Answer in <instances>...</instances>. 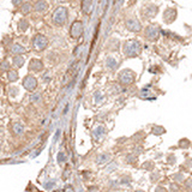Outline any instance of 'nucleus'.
Wrapping results in <instances>:
<instances>
[{
  "instance_id": "obj_8",
  "label": "nucleus",
  "mask_w": 192,
  "mask_h": 192,
  "mask_svg": "<svg viewBox=\"0 0 192 192\" xmlns=\"http://www.w3.org/2000/svg\"><path fill=\"white\" fill-rule=\"evenodd\" d=\"M175 17H177V11L174 9H168L163 13V19L166 23H172L174 19H175Z\"/></svg>"
},
{
  "instance_id": "obj_5",
  "label": "nucleus",
  "mask_w": 192,
  "mask_h": 192,
  "mask_svg": "<svg viewBox=\"0 0 192 192\" xmlns=\"http://www.w3.org/2000/svg\"><path fill=\"white\" fill-rule=\"evenodd\" d=\"M71 36L73 37V39H78V37H81L82 36V34H83V24H82V22H79V21H76L72 25H71Z\"/></svg>"
},
{
  "instance_id": "obj_23",
  "label": "nucleus",
  "mask_w": 192,
  "mask_h": 192,
  "mask_svg": "<svg viewBox=\"0 0 192 192\" xmlns=\"http://www.w3.org/2000/svg\"><path fill=\"white\" fill-rule=\"evenodd\" d=\"M21 1H22V0H12V3H13V5H16V6H18V5L21 4Z\"/></svg>"
},
{
  "instance_id": "obj_22",
  "label": "nucleus",
  "mask_w": 192,
  "mask_h": 192,
  "mask_svg": "<svg viewBox=\"0 0 192 192\" xmlns=\"http://www.w3.org/2000/svg\"><path fill=\"white\" fill-rule=\"evenodd\" d=\"M64 160H65V156H64V154H61V152H60V154H59V156H58V161H59V162H61V161H64Z\"/></svg>"
},
{
  "instance_id": "obj_9",
  "label": "nucleus",
  "mask_w": 192,
  "mask_h": 192,
  "mask_svg": "<svg viewBox=\"0 0 192 192\" xmlns=\"http://www.w3.org/2000/svg\"><path fill=\"white\" fill-rule=\"evenodd\" d=\"M126 27L131 31H139L141 30V24L137 19H127L126 21Z\"/></svg>"
},
{
  "instance_id": "obj_12",
  "label": "nucleus",
  "mask_w": 192,
  "mask_h": 192,
  "mask_svg": "<svg viewBox=\"0 0 192 192\" xmlns=\"http://www.w3.org/2000/svg\"><path fill=\"white\" fill-rule=\"evenodd\" d=\"M93 9V0H83L82 3V10L84 13H90Z\"/></svg>"
},
{
  "instance_id": "obj_16",
  "label": "nucleus",
  "mask_w": 192,
  "mask_h": 192,
  "mask_svg": "<svg viewBox=\"0 0 192 192\" xmlns=\"http://www.w3.org/2000/svg\"><path fill=\"white\" fill-rule=\"evenodd\" d=\"M13 63H14V65H16L17 67H21V66H23V64H24V58H23V57H19V55H16L14 59H13Z\"/></svg>"
},
{
  "instance_id": "obj_21",
  "label": "nucleus",
  "mask_w": 192,
  "mask_h": 192,
  "mask_svg": "<svg viewBox=\"0 0 192 192\" xmlns=\"http://www.w3.org/2000/svg\"><path fill=\"white\" fill-rule=\"evenodd\" d=\"M152 132L155 133V134H161V133H163L165 132V129H162V127H159V126H155L154 129H152Z\"/></svg>"
},
{
  "instance_id": "obj_11",
  "label": "nucleus",
  "mask_w": 192,
  "mask_h": 192,
  "mask_svg": "<svg viewBox=\"0 0 192 192\" xmlns=\"http://www.w3.org/2000/svg\"><path fill=\"white\" fill-rule=\"evenodd\" d=\"M34 9H35V11H37V12H45L48 9V4L46 1H43V0H39V1L35 4Z\"/></svg>"
},
{
  "instance_id": "obj_15",
  "label": "nucleus",
  "mask_w": 192,
  "mask_h": 192,
  "mask_svg": "<svg viewBox=\"0 0 192 192\" xmlns=\"http://www.w3.org/2000/svg\"><path fill=\"white\" fill-rule=\"evenodd\" d=\"M106 65H107V67H108V68L113 70V68H115V67L118 66V61H116L114 58H108V59H107Z\"/></svg>"
},
{
  "instance_id": "obj_1",
  "label": "nucleus",
  "mask_w": 192,
  "mask_h": 192,
  "mask_svg": "<svg viewBox=\"0 0 192 192\" xmlns=\"http://www.w3.org/2000/svg\"><path fill=\"white\" fill-rule=\"evenodd\" d=\"M141 49H142V46L138 40H130V41L125 42V45H124V53L127 57L138 55L141 53Z\"/></svg>"
},
{
  "instance_id": "obj_18",
  "label": "nucleus",
  "mask_w": 192,
  "mask_h": 192,
  "mask_svg": "<svg viewBox=\"0 0 192 192\" xmlns=\"http://www.w3.org/2000/svg\"><path fill=\"white\" fill-rule=\"evenodd\" d=\"M18 28H19V30L24 31V30L28 28V22H27V21H24V19H22V21L19 22V24H18Z\"/></svg>"
},
{
  "instance_id": "obj_20",
  "label": "nucleus",
  "mask_w": 192,
  "mask_h": 192,
  "mask_svg": "<svg viewBox=\"0 0 192 192\" xmlns=\"http://www.w3.org/2000/svg\"><path fill=\"white\" fill-rule=\"evenodd\" d=\"M94 134H95V137H101L102 134H104V129H103L102 126L97 127V130L94 132Z\"/></svg>"
},
{
  "instance_id": "obj_3",
  "label": "nucleus",
  "mask_w": 192,
  "mask_h": 192,
  "mask_svg": "<svg viewBox=\"0 0 192 192\" xmlns=\"http://www.w3.org/2000/svg\"><path fill=\"white\" fill-rule=\"evenodd\" d=\"M32 46H34V48L36 50H43L48 46V40H47V37L43 36V35L39 34V35H36V36L34 37Z\"/></svg>"
},
{
  "instance_id": "obj_4",
  "label": "nucleus",
  "mask_w": 192,
  "mask_h": 192,
  "mask_svg": "<svg viewBox=\"0 0 192 192\" xmlns=\"http://www.w3.org/2000/svg\"><path fill=\"white\" fill-rule=\"evenodd\" d=\"M119 78H120V82L124 83V84H131L134 78H136V75L133 71L131 70H124V71H121V73L119 75Z\"/></svg>"
},
{
  "instance_id": "obj_19",
  "label": "nucleus",
  "mask_w": 192,
  "mask_h": 192,
  "mask_svg": "<svg viewBox=\"0 0 192 192\" xmlns=\"http://www.w3.org/2000/svg\"><path fill=\"white\" fill-rule=\"evenodd\" d=\"M30 10H31V5H30L29 3H25V4L22 6V12H23V13H28V12H30Z\"/></svg>"
},
{
  "instance_id": "obj_6",
  "label": "nucleus",
  "mask_w": 192,
  "mask_h": 192,
  "mask_svg": "<svg viewBox=\"0 0 192 192\" xmlns=\"http://www.w3.org/2000/svg\"><path fill=\"white\" fill-rule=\"evenodd\" d=\"M23 85H24V88L29 91H34L35 89H36V85H37V81L35 77L32 76H27L25 79L23 81Z\"/></svg>"
},
{
  "instance_id": "obj_14",
  "label": "nucleus",
  "mask_w": 192,
  "mask_h": 192,
  "mask_svg": "<svg viewBox=\"0 0 192 192\" xmlns=\"http://www.w3.org/2000/svg\"><path fill=\"white\" fill-rule=\"evenodd\" d=\"M12 130H13L14 134H17V136H21V134L23 133V131H24L23 126H22V125H19V124H14V125L12 126Z\"/></svg>"
},
{
  "instance_id": "obj_7",
  "label": "nucleus",
  "mask_w": 192,
  "mask_h": 192,
  "mask_svg": "<svg viewBox=\"0 0 192 192\" xmlns=\"http://www.w3.org/2000/svg\"><path fill=\"white\" fill-rule=\"evenodd\" d=\"M145 36L150 41L157 40V37H159V29L156 27H149L147 29V31H145Z\"/></svg>"
},
{
  "instance_id": "obj_24",
  "label": "nucleus",
  "mask_w": 192,
  "mask_h": 192,
  "mask_svg": "<svg viewBox=\"0 0 192 192\" xmlns=\"http://www.w3.org/2000/svg\"><path fill=\"white\" fill-rule=\"evenodd\" d=\"M7 67H9V64L6 61H4L3 63V70H7Z\"/></svg>"
},
{
  "instance_id": "obj_17",
  "label": "nucleus",
  "mask_w": 192,
  "mask_h": 192,
  "mask_svg": "<svg viewBox=\"0 0 192 192\" xmlns=\"http://www.w3.org/2000/svg\"><path fill=\"white\" fill-rule=\"evenodd\" d=\"M17 78H18V75H17L16 71H10V72H9V79H10L11 82L17 81Z\"/></svg>"
},
{
  "instance_id": "obj_13",
  "label": "nucleus",
  "mask_w": 192,
  "mask_h": 192,
  "mask_svg": "<svg viewBox=\"0 0 192 192\" xmlns=\"http://www.w3.org/2000/svg\"><path fill=\"white\" fill-rule=\"evenodd\" d=\"M24 50L25 49L22 46H19V45H13L11 47V52H12V53H14V54H22V53H24Z\"/></svg>"
},
{
  "instance_id": "obj_10",
  "label": "nucleus",
  "mask_w": 192,
  "mask_h": 192,
  "mask_svg": "<svg viewBox=\"0 0 192 192\" xmlns=\"http://www.w3.org/2000/svg\"><path fill=\"white\" fill-rule=\"evenodd\" d=\"M29 67H30V70H32V71H37L39 72L43 68V64L39 59H32L30 61V64H29Z\"/></svg>"
},
{
  "instance_id": "obj_2",
  "label": "nucleus",
  "mask_w": 192,
  "mask_h": 192,
  "mask_svg": "<svg viewBox=\"0 0 192 192\" xmlns=\"http://www.w3.org/2000/svg\"><path fill=\"white\" fill-rule=\"evenodd\" d=\"M52 19H53V23L55 25H63L67 19V10L63 6L57 7L53 12V16H52Z\"/></svg>"
}]
</instances>
